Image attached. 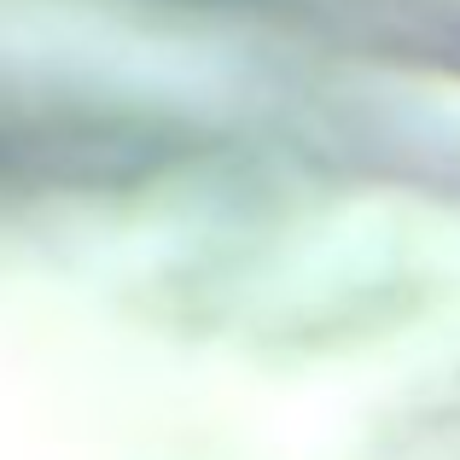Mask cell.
Instances as JSON below:
<instances>
[{
	"instance_id": "obj_1",
	"label": "cell",
	"mask_w": 460,
	"mask_h": 460,
	"mask_svg": "<svg viewBox=\"0 0 460 460\" xmlns=\"http://www.w3.org/2000/svg\"><path fill=\"white\" fill-rule=\"evenodd\" d=\"M181 135L140 111L0 93V187H111L164 169Z\"/></svg>"
}]
</instances>
